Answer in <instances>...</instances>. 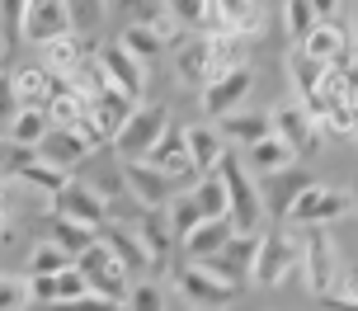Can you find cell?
<instances>
[{"instance_id": "obj_38", "label": "cell", "mask_w": 358, "mask_h": 311, "mask_svg": "<svg viewBox=\"0 0 358 311\" xmlns=\"http://www.w3.org/2000/svg\"><path fill=\"white\" fill-rule=\"evenodd\" d=\"M161 5L179 29H203V19H208V0H161Z\"/></svg>"}, {"instance_id": "obj_17", "label": "cell", "mask_w": 358, "mask_h": 311, "mask_svg": "<svg viewBox=\"0 0 358 311\" xmlns=\"http://www.w3.org/2000/svg\"><path fill=\"white\" fill-rule=\"evenodd\" d=\"M10 85H15L19 109H48V99L57 94L62 80L43 62H19V66H10Z\"/></svg>"}, {"instance_id": "obj_11", "label": "cell", "mask_w": 358, "mask_h": 311, "mask_svg": "<svg viewBox=\"0 0 358 311\" xmlns=\"http://www.w3.org/2000/svg\"><path fill=\"white\" fill-rule=\"evenodd\" d=\"M268 123H273V137H278L292 156H306V151L321 147V123H316L297 99H292V104H278V109L268 113Z\"/></svg>"}, {"instance_id": "obj_7", "label": "cell", "mask_w": 358, "mask_h": 311, "mask_svg": "<svg viewBox=\"0 0 358 311\" xmlns=\"http://www.w3.org/2000/svg\"><path fill=\"white\" fill-rule=\"evenodd\" d=\"M76 269L85 274L90 293H94V297H108V302H118V307L127 302V293H132V283H137V278H132V274L123 269V264H118V255L108 250L104 240H94V245H90L85 255L76 259Z\"/></svg>"}, {"instance_id": "obj_28", "label": "cell", "mask_w": 358, "mask_h": 311, "mask_svg": "<svg viewBox=\"0 0 358 311\" xmlns=\"http://www.w3.org/2000/svg\"><path fill=\"white\" fill-rule=\"evenodd\" d=\"M62 5H66V24H71L76 38H94L99 29H104V19H108L104 0H62Z\"/></svg>"}, {"instance_id": "obj_5", "label": "cell", "mask_w": 358, "mask_h": 311, "mask_svg": "<svg viewBox=\"0 0 358 311\" xmlns=\"http://www.w3.org/2000/svg\"><path fill=\"white\" fill-rule=\"evenodd\" d=\"M165 128H170V109H165L161 99H142V104L132 109V118L123 123V132L113 137V156H118L123 165L146 161V156H151V147L161 142Z\"/></svg>"}, {"instance_id": "obj_39", "label": "cell", "mask_w": 358, "mask_h": 311, "mask_svg": "<svg viewBox=\"0 0 358 311\" xmlns=\"http://www.w3.org/2000/svg\"><path fill=\"white\" fill-rule=\"evenodd\" d=\"M19 113V99H15V85H10V71L0 66V137L10 132V123H15Z\"/></svg>"}, {"instance_id": "obj_40", "label": "cell", "mask_w": 358, "mask_h": 311, "mask_svg": "<svg viewBox=\"0 0 358 311\" xmlns=\"http://www.w3.org/2000/svg\"><path fill=\"white\" fill-rule=\"evenodd\" d=\"M52 311H123V307H118V302H108V297L85 293V297H76V302H62V307H52Z\"/></svg>"}, {"instance_id": "obj_16", "label": "cell", "mask_w": 358, "mask_h": 311, "mask_svg": "<svg viewBox=\"0 0 358 311\" xmlns=\"http://www.w3.org/2000/svg\"><path fill=\"white\" fill-rule=\"evenodd\" d=\"M38 62H43V66H48V71H52L62 85H71L76 75H80L90 62H94V52L85 48V38L66 34V38H52V43H43V48H38Z\"/></svg>"}, {"instance_id": "obj_6", "label": "cell", "mask_w": 358, "mask_h": 311, "mask_svg": "<svg viewBox=\"0 0 358 311\" xmlns=\"http://www.w3.org/2000/svg\"><path fill=\"white\" fill-rule=\"evenodd\" d=\"M302 288L321 302H330L340 288V255L330 231H302Z\"/></svg>"}, {"instance_id": "obj_32", "label": "cell", "mask_w": 358, "mask_h": 311, "mask_svg": "<svg viewBox=\"0 0 358 311\" xmlns=\"http://www.w3.org/2000/svg\"><path fill=\"white\" fill-rule=\"evenodd\" d=\"M76 259L62 250V245H52V240H38L34 250H29V278H52L62 274V269H71Z\"/></svg>"}, {"instance_id": "obj_45", "label": "cell", "mask_w": 358, "mask_h": 311, "mask_svg": "<svg viewBox=\"0 0 358 311\" xmlns=\"http://www.w3.org/2000/svg\"><path fill=\"white\" fill-rule=\"evenodd\" d=\"M330 307H335V311H358V302H344V297H330Z\"/></svg>"}, {"instance_id": "obj_13", "label": "cell", "mask_w": 358, "mask_h": 311, "mask_svg": "<svg viewBox=\"0 0 358 311\" xmlns=\"http://www.w3.org/2000/svg\"><path fill=\"white\" fill-rule=\"evenodd\" d=\"M123 175H127V194L142 203L146 212H165L170 203H175L179 194V184L165 175V170H156V165H146V161H132L123 165Z\"/></svg>"}, {"instance_id": "obj_4", "label": "cell", "mask_w": 358, "mask_h": 311, "mask_svg": "<svg viewBox=\"0 0 358 311\" xmlns=\"http://www.w3.org/2000/svg\"><path fill=\"white\" fill-rule=\"evenodd\" d=\"M175 283H179V297L194 311H227L241 297V283H231L217 264H179Z\"/></svg>"}, {"instance_id": "obj_26", "label": "cell", "mask_w": 358, "mask_h": 311, "mask_svg": "<svg viewBox=\"0 0 358 311\" xmlns=\"http://www.w3.org/2000/svg\"><path fill=\"white\" fill-rule=\"evenodd\" d=\"M241 165L250 170L255 180H264V175H278V170H287V165H297V156L278 142V137H264L259 147H250V151H241Z\"/></svg>"}, {"instance_id": "obj_34", "label": "cell", "mask_w": 358, "mask_h": 311, "mask_svg": "<svg viewBox=\"0 0 358 311\" xmlns=\"http://www.w3.org/2000/svg\"><path fill=\"white\" fill-rule=\"evenodd\" d=\"M24 19H29V0H0V43L5 48L24 43Z\"/></svg>"}, {"instance_id": "obj_43", "label": "cell", "mask_w": 358, "mask_h": 311, "mask_svg": "<svg viewBox=\"0 0 358 311\" xmlns=\"http://www.w3.org/2000/svg\"><path fill=\"white\" fill-rule=\"evenodd\" d=\"M335 297H344V302H358V269L340 274V288H335Z\"/></svg>"}, {"instance_id": "obj_29", "label": "cell", "mask_w": 358, "mask_h": 311, "mask_svg": "<svg viewBox=\"0 0 358 311\" xmlns=\"http://www.w3.org/2000/svg\"><path fill=\"white\" fill-rule=\"evenodd\" d=\"M179 80H194V85H208V34L203 38H184L175 57Z\"/></svg>"}, {"instance_id": "obj_44", "label": "cell", "mask_w": 358, "mask_h": 311, "mask_svg": "<svg viewBox=\"0 0 358 311\" xmlns=\"http://www.w3.org/2000/svg\"><path fill=\"white\" fill-rule=\"evenodd\" d=\"M344 29H349V38L358 43V0H349V24H344Z\"/></svg>"}, {"instance_id": "obj_36", "label": "cell", "mask_w": 358, "mask_h": 311, "mask_svg": "<svg viewBox=\"0 0 358 311\" xmlns=\"http://www.w3.org/2000/svg\"><path fill=\"white\" fill-rule=\"evenodd\" d=\"M123 311H165L161 283H156V278H137L132 293H127V302H123Z\"/></svg>"}, {"instance_id": "obj_42", "label": "cell", "mask_w": 358, "mask_h": 311, "mask_svg": "<svg viewBox=\"0 0 358 311\" xmlns=\"http://www.w3.org/2000/svg\"><path fill=\"white\" fill-rule=\"evenodd\" d=\"M15 156H19V147L10 142V137H0V180H10V170H15Z\"/></svg>"}, {"instance_id": "obj_19", "label": "cell", "mask_w": 358, "mask_h": 311, "mask_svg": "<svg viewBox=\"0 0 358 311\" xmlns=\"http://www.w3.org/2000/svg\"><path fill=\"white\" fill-rule=\"evenodd\" d=\"M71 24H66V5L62 0H29V19H24V43L29 48H43L52 38H66Z\"/></svg>"}, {"instance_id": "obj_25", "label": "cell", "mask_w": 358, "mask_h": 311, "mask_svg": "<svg viewBox=\"0 0 358 311\" xmlns=\"http://www.w3.org/2000/svg\"><path fill=\"white\" fill-rule=\"evenodd\" d=\"M118 43H123V48H127L132 57H137L142 66H151V62H161V57L170 52L165 34L156 29V24H151V19H146V24H127L123 34H118Z\"/></svg>"}, {"instance_id": "obj_41", "label": "cell", "mask_w": 358, "mask_h": 311, "mask_svg": "<svg viewBox=\"0 0 358 311\" xmlns=\"http://www.w3.org/2000/svg\"><path fill=\"white\" fill-rule=\"evenodd\" d=\"M306 5H311V15H316V24H340L344 0H306Z\"/></svg>"}, {"instance_id": "obj_20", "label": "cell", "mask_w": 358, "mask_h": 311, "mask_svg": "<svg viewBox=\"0 0 358 311\" xmlns=\"http://www.w3.org/2000/svg\"><path fill=\"white\" fill-rule=\"evenodd\" d=\"M184 142H189V161H194L198 175H217V165L231 156V147L217 132V123H189L184 128Z\"/></svg>"}, {"instance_id": "obj_37", "label": "cell", "mask_w": 358, "mask_h": 311, "mask_svg": "<svg viewBox=\"0 0 358 311\" xmlns=\"http://www.w3.org/2000/svg\"><path fill=\"white\" fill-rule=\"evenodd\" d=\"M283 29L292 43H302L311 29H316V15H311V5L306 0H283Z\"/></svg>"}, {"instance_id": "obj_10", "label": "cell", "mask_w": 358, "mask_h": 311, "mask_svg": "<svg viewBox=\"0 0 358 311\" xmlns=\"http://www.w3.org/2000/svg\"><path fill=\"white\" fill-rule=\"evenodd\" d=\"M297 57L316 62V66H335V71H354L349 57H354V38L344 24H316L311 34L297 43Z\"/></svg>"}, {"instance_id": "obj_22", "label": "cell", "mask_w": 358, "mask_h": 311, "mask_svg": "<svg viewBox=\"0 0 358 311\" xmlns=\"http://www.w3.org/2000/svg\"><path fill=\"white\" fill-rule=\"evenodd\" d=\"M132 109H137V104H132L123 90H113V85H104V90L90 99V118H94V128L104 132L108 147H113V137L123 132V123L132 118Z\"/></svg>"}, {"instance_id": "obj_3", "label": "cell", "mask_w": 358, "mask_h": 311, "mask_svg": "<svg viewBox=\"0 0 358 311\" xmlns=\"http://www.w3.org/2000/svg\"><path fill=\"white\" fill-rule=\"evenodd\" d=\"M349 212H354V194H349V189L311 184L302 198L292 203V212H287L283 226H292V231H330V226L344 222Z\"/></svg>"}, {"instance_id": "obj_31", "label": "cell", "mask_w": 358, "mask_h": 311, "mask_svg": "<svg viewBox=\"0 0 358 311\" xmlns=\"http://www.w3.org/2000/svg\"><path fill=\"white\" fill-rule=\"evenodd\" d=\"M198 203V212H203V222H217L227 217V184H222V175H198V184L189 189Z\"/></svg>"}, {"instance_id": "obj_27", "label": "cell", "mask_w": 358, "mask_h": 311, "mask_svg": "<svg viewBox=\"0 0 358 311\" xmlns=\"http://www.w3.org/2000/svg\"><path fill=\"white\" fill-rule=\"evenodd\" d=\"M48 132H52V123H48V113H43V109H19L5 137H10V142H15L19 151H38Z\"/></svg>"}, {"instance_id": "obj_12", "label": "cell", "mask_w": 358, "mask_h": 311, "mask_svg": "<svg viewBox=\"0 0 358 311\" xmlns=\"http://www.w3.org/2000/svg\"><path fill=\"white\" fill-rule=\"evenodd\" d=\"M250 85H255V71H250V66H245V71L222 75V80H213V85H203V99H198L203 118H208V123H222V118H231L236 109H245Z\"/></svg>"}, {"instance_id": "obj_15", "label": "cell", "mask_w": 358, "mask_h": 311, "mask_svg": "<svg viewBox=\"0 0 358 311\" xmlns=\"http://www.w3.org/2000/svg\"><path fill=\"white\" fill-rule=\"evenodd\" d=\"M52 212L66 217V222H80V226H90V231H104V198H99L94 189H85L76 175L62 184V194L52 198Z\"/></svg>"}, {"instance_id": "obj_24", "label": "cell", "mask_w": 358, "mask_h": 311, "mask_svg": "<svg viewBox=\"0 0 358 311\" xmlns=\"http://www.w3.org/2000/svg\"><path fill=\"white\" fill-rule=\"evenodd\" d=\"M217 132L227 137V147H236V151H250V147H259L264 137H273V123H268V113L236 109L231 118H222V123H217Z\"/></svg>"}, {"instance_id": "obj_21", "label": "cell", "mask_w": 358, "mask_h": 311, "mask_svg": "<svg viewBox=\"0 0 358 311\" xmlns=\"http://www.w3.org/2000/svg\"><path fill=\"white\" fill-rule=\"evenodd\" d=\"M90 151H94V147H90L85 137H76V132H57V128H52L48 137H43V147H38L34 156H38L43 165L62 170V175H76V170L90 161Z\"/></svg>"}, {"instance_id": "obj_2", "label": "cell", "mask_w": 358, "mask_h": 311, "mask_svg": "<svg viewBox=\"0 0 358 311\" xmlns=\"http://www.w3.org/2000/svg\"><path fill=\"white\" fill-rule=\"evenodd\" d=\"M217 175L227 184V217H231V226L236 231H264L268 217H264V198H259V180L241 165L236 151L217 165Z\"/></svg>"}, {"instance_id": "obj_1", "label": "cell", "mask_w": 358, "mask_h": 311, "mask_svg": "<svg viewBox=\"0 0 358 311\" xmlns=\"http://www.w3.org/2000/svg\"><path fill=\"white\" fill-rule=\"evenodd\" d=\"M302 278V231L292 226H264L259 231V250H255V288H278L287 278Z\"/></svg>"}, {"instance_id": "obj_9", "label": "cell", "mask_w": 358, "mask_h": 311, "mask_svg": "<svg viewBox=\"0 0 358 311\" xmlns=\"http://www.w3.org/2000/svg\"><path fill=\"white\" fill-rule=\"evenodd\" d=\"M311 184H316V175H311V170H302V165H287V170H278V175H264V180H259L264 217H273V226H283L287 212H292V203L302 198Z\"/></svg>"}, {"instance_id": "obj_23", "label": "cell", "mask_w": 358, "mask_h": 311, "mask_svg": "<svg viewBox=\"0 0 358 311\" xmlns=\"http://www.w3.org/2000/svg\"><path fill=\"white\" fill-rule=\"evenodd\" d=\"M255 250H259V231H236L227 245H222V255L213 259L222 274L231 278V283H250V274H255Z\"/></svg>"}, {"instance_id": "obj_30", "label": "cell", "mask_w": 358, "mask_h": 311, "mask_svg": "<svg viewBox=\"0 0 358 311\" xmlns=\"http://www.w3.org/2000/svg\"><path fill=\"white\" fill-rule=\"evenodd\" d=\"M48 240L62 245L71 259H80L90 245L99 240V231H90V226H80V222H66V217H57V212H52V231H48Z\"/></svg>"}, {"instance_id": "obj_8", "label": "cell", "mask_w": 358, "mask_h": 311, "mask_svg": "<svg viewBox=\"0 0 358 311\" xmlns=\"http://www.w3.org/2000/svg\"><path fill=\"white\" fill-rule=\"evenodd\" d=\"M94 62H99V71H104V85L123 90L132 104H142V94H146V66L127 52L118 38H113V43H99V48H94Z\"/></svg>"}, {"instance_id": "obj_33", "label": "cell", "mask_w": 358, "mask_h": 311, "mask_svg": "<svg viewBox=\"0 0 358 311\" xmlns=\"http://www.w3.org/2000/svg\"><path fill=\"white\" fill-rule=\"evenodd\" d=\"M165 222H170V231H175V240H184L189 231H194L198 222H203V212H198L194 194H175V203L165 208Z\"/></svg>"}, {"instance_id": "obj_14", "label": "cell", "mask_w": 358, "mask_h": 311, "mask_svg": "<svg viewBox=\"0 0 358 311\" xmlns=\"http://www.w3.org/2000/svg\"><path fill=\"white\" fill-rule=\"evenodd\" d=\"M76 180L85 184V189H94L104 203H113V198H123V194H127V175H123V161L113 156V147L90 151V161L76 170Z\"/></svg>"}, {"instance_id": "obj_47", "label": "cell", "mask_w": 358, "mask_h": 311, "mask_svg": "<svg viewBox=\"0 0 358 311\" xmlns=\"http://www.w3.org/2000/svg\"><path fill=\"white\" fill-rule=\"evenodd\" d=\"M104 5H108V10H113V5H118V0H104Z\"/></svg>"}, {"instance_id": "obj_46", "label": "cell", "mask_w": 358, "mask_h": 311, "mask_svg": "<svg viewBox=\"0 0 358 311\" xmlns=\"http://www.w3.org/2000/svg\"><path fill=\"white\" fill-rule=\"evenodd\" d=\"M0 240H5V212H0Z\"/></svg>"}, {"instance_id": "obj_18", "label": "cell", "mask_w": 358, "mask_h": 311, "mask_svg": "<svg viewBox=\"0 0 358 311\" xmlns=\"http://www.w3.org/2000/svg\"><path fill=\"white\" fill-rule=\"evenodd\" d=\"M236 236L231 217H217V222H198L189 236L179 240V255H184V264H213L217 255H222V245Z\"/></svg>"}, {"instance_id": "obj_35", "label": "cell", "mask_w": 358, "mask_h": 311, "mask_svg": "<svg viewBox=\"0 0 358 311\" xmlns=\"http://www.w3.org/2000/svg\"><path fill=\"white\" fill-rule=\"evenodd\" d=\"M29 274H0V311H29Z\"/></svg>"}]
</instances>
